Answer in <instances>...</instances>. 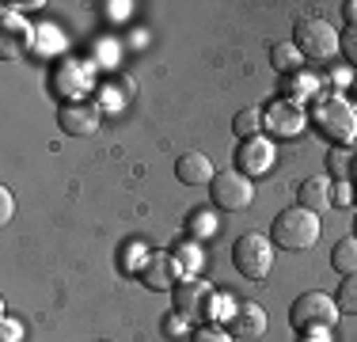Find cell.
<instances>
[{"label": "cell", "mask_w": 357, "mask_h": 342, "mask_svg": "<svg viewBox=\"0 0 357 342\" xmlns=\"http://www.w3.org/2000/svg\"><path fill=\"white\" fill-rule=\"evenodd\" d=\"M312 126L331 144H354L357 141V103L331 91L312 103Z\"/></svg>", "instance_id": "obj_1"}, {"label": "cell", "mask_w": 357, "mask_h": 342, "mask_svg": "<svg viewBox=\"0 0 357 342\" xmlns=\"http://www.w3.org/2000/svg\"><path fill=\"white\" fill-rule=\"evenodd\" d=\"M270 239H274V247H282V251H312L319 239V217L308 209H301V205H289L274 217V225H270Z\"/></svg>", "instance_id": "obj_2"}, {"label": "cell", "mask_w": 357, "mask_h": 342, "mask_svg": "<svg viewBox=\"0 0 357 342\" xmlns=\"http://www.w3.org/2000/svg\"><path fill=\"white\" fill-rule=\"evenodd\" d=\"M293 46L304 54V61H331L338 54V31L319 15H301L293 23Z\"/></svg>", "instance_id": "obj_3"}, {"label": "cell", "mask_w": 357, "mask_h": 342, "mask_svg": "<svg viewBox=\"0 0 357 342\" xmlns=\"http://www.w3.org/2000/svg\"><path fill=\"white\" fill-rule=\"evenodd\" d=\"M232 267L248 281H266L274 270V239H266L262 232H243L232 244Z\"/></svg>", "instance_id": "obj_4"}, {"label": "cell", "mask_w": 357, "mask_h": 342, "mask_svg": "<svg viewBox=\"0 0 357 342\" xmlns=\"http://www.w3.org/2000/svg\"><path fill=\"white\" fill-rule=\"evenodd\" d=\"M96 61L84 57H65L54 68V96L61 103H88V96L96 91Z\"/></svg>", "instance_id": "obj_5"}, {"label": "cell", "mask_w": 357, "mask_h": 342, "mask_svg": "<svg viewBox=\"0 0 357 342\" xmlns=\"http://www.w3.org/2000/svg\"><path fill=\"white\" fill-rule=\"evenodd\" d=\"M338 301L327 293H319V289H312V293H301L289 308V323H293V331H316V327H335L338 323Z\"/></svg>", "instance_id": "obj_6"}, {"label": "cell", "mask_w": 357, "mask_h": 342, "mask_svg": "<svg viewBox=\"0 0 357 342\" xmlns=\"http://www.w3.org/2000/svg\"><path fill=\"white\" fill-rule=\"evenodd\" d=\"M209 198H213L217 209H228V213H240L255 202V183L243 171L228 168V171H217L213 183H209Z\"/></svg>", "instance_id": "obj_7"}, {"label": "cell", "mask_w": 357, "mask_h": 342, "mask_svg": "<svg viewBox=\"0 0 357 342\" xmlns=\"http://www.w3.org/2000/svg\"><path fill=\"white\" fill-rule=\"evenodd\" d=\"M304 126H308V114L289 99H274L262 107V130H270L274 137H282V141L304 133Z\"/></svg>", "instance_id": "obj_8"}, {"label": "cell", "mask_w": 357, "mask_h": 342, "mask_svg": "<svg viewBox=\"0 0 357 342\" xmlns=\"http://www.w3.org/2000/svg\"><path fill=\"white\" fill-rule=\"evenodd\" d=\"M236 171H243L248 179L255 175H266L270 168H274V160H278V149H274V141L270 137H248V141H240L236 144Z\"/></svg>", "instance_id": "obj_9"}, {"label": "cell", "mask_w": 357, "mask_h": 342, "mask_svg": "<svg viewBox=\"0 0 357 342\" xmlns=\"http://www.w3.org/2000/svg\"><path fill=\"white\" fill-rule=\"evenodd\" d=\"M183 278H186L183 267H178L175 255H167V251H152V259L141 267V281L152 293H175V285Z\"/></svg>", "instance_id": "obj_10"}, {"label": "cell", "mask_w": 357, "mask_h": 342, "mask_svg": "<svg viewBox=\"0 0 357 342\" xmlns=\"http://www.w3.org/2000/svg\"><path fill=\"white\" fill-rule=\"evenodd\" d=\"M99 118H103V110L96 103H61L57 107V126L69 137H91L99 130Z\"/></svg>", "instance_id": "obj_11"}, {"label": "cell", "mask_w": 357, "mask_h": 342, "mask_svg": "<svg viewBox=\"0 0 357 342\" xmlns=\"http://www.w3.org/2000/svg\"><path fill=\"white\" fill-rule=\"evenodd\" d=\"M172 297H175L178 315H186V320H206V304H209V297H213V289L202 278H183Z\"/></svg>", "instance_id": "obj_12"}, {"label": "cell", "mask_w": 357, "mask_h": 342, "mask_svg": "<svg viewBox=\"0 0 357 342\" xmlns=\"http://www.w3.org/2000/svg\"><path fill=\"white\" fill-rule=\"evenodd\" d=\"M31 34H35V31L27 27V20H23V15L4 12V15H0V57H4V61L23 57V50L35 46V42H31Z\"/></svg>", "instance_id": "obj_13"}, {"label": "cell", "mask_w": 357, "mask_h": 342, "mask_svg": "<svg viewBox=\"0 0 357 342\" xmlns=\"http://www.w3.org/2000/svg\"><path fill=\"white\" fill-rule=\"evenodd\" d=\"M213 175H217V168L206 152H183L175 160V179L183 186H206V183H213Z\"/></svg>", "instance_id": "obj_14"}, {"label": "cell", "mask_w": 357, "mask_h": 342, "mask_svg": "<svg viewBox=\"0 0 357 342\" xmlns=\"http://www.w3.org/2000/svg\"><path fill=\"white\" fill-rule=\"evenodd\" d=\"M331 179L327 175H308L301 183V191H296V205H301V209H308V213H327L331 209Z\"/></svg>", "instance_id": "obj_15"}, {"label": "cell", "mask_w": 357, "mask_h": 342, "mask_svg": "<svg viewBox=\"0 0 357 342\" xmlns=\"http://www.w3.org/2000/svg\"><path fill=\"white\" fill-rule=\"evenodd\" d=\"M228 327H232V335H236V339H259V335H266L270 315H266V308H262V304L243 301V304H240V312H236V320L228 323Z\"/></svg>", "instance_id": "obj_16"}, {"label": "cell", "mask_w": 357, "mask_h": 342, "mask_svg": "<svg viewBox=\"0 0 357 342\" xmlns=\"http://www.w3.org/2000/svg\"><path fill=\"white\" fill-rule=\"evenodd\" d=\"M327 175H331V183H350L357 175V144H331Z\"/></svg>", "instance_id": "obj_17"}, {"label": "cell", "mask_w": 357, "mask_h": 342, "mask_svg": "<svg viewBox=\"0 0 357 342\" xmlns=\"http://www.w3.org/2000/svg\"><path fill=\"white\" fill-rule=\"evenodd\" d=\"M323 96V80L316 73H308V68H301V73H293V76H285V99L289 103H296V107H301V103H316Z\"/></svg>", "instance_id": "obj_18"}, {"label": "cell", "mask_w": 357, "mask_h": 342, "mask_svg": "<svg viewBox=\"0 0 357 342\" xmlns=\"http://www.w3.org/2000/svg\"><path fill=\"white\" fill-rule=\"evenodd\" d=\"M270 65H274L282 76H293V73L304 68V54L293 46V42H274V46H270Z\"/></svg>", "instance_id": "obj_19"}, {"label": "cell", "mask_w": 357, "mask_h": 342, "mask_svg": "<svg viewBox=\"0 0 357 342\" xmlns=\"http://www.w3.org/2000/svg\"><path fill=\"white\" fill-rule=\"evenodd\" d=\"M331 267H335V274H342V278L357 274V236H342V239H338L335 251H331Z\"/></svg>", "instance_id": "obj_20"}, {"label": "cell", "mask_w": 357, "mask_h": 342, "mask_svg": "<svg viewBox=\"0 0 357 342\" xmlns=\"http://www.w3.org/2000/svg\"><path fill=\"white\" fill-rule=\"evenodd\" d=\"M175 262L183 267L186 278H198L202 267H206V251H202L198 239H186V244H178V247H175Z\"/></svg>", "instance_id": "obj_21"}, {"label": "cell", "mask_w": 357, "mask_h": 342, "mask_svg": "<svg viewBox=\"0 0 357 342\" xmlns=\"http://www.w3.org/2000/svg\"><path fill=\"white\" fill-rule=\"evenodd\" d=\"M236 312H240V304L232 301L228 293H213L206 304V323H217V327H225V323L236 320Z\"/></svg>", "instance_id": "obj_22"}, {"label": "cell", "mask_w": 357, "mask_h": 342, "mask_svg": "<svg viewBox=\"0 0 357 342\" xmlns=\"http://www.w3.org/2000/svg\"><path fill=\"white\" fill-rule=\"evenodd\" d=\"M232 130H236V137H240V141L259 137V130H262V107H243V110H236Z\"/></svg>", "instance_id": "obj_23"}, {"label": "cell", "mask_w": 357, "mask_h": 342, "mask_svg": "<svg viewBox=\"0 0 357 342\" xmlns=\"http://www.w3.org/2000/svg\"><path fill=\"white\" fill-rule=\"evenodd\" d=\"M126 103H130V96L122 91V84H99V103L96 107L103 110V114H122L126 110Z\"/></svg>", "instance_id": "obj_24"}, {"label": "cell", "mask_w": 357, "mask_h": 342, "mask_svg": "<svg viewBox=\"0 0 357 342\" xmlns=\"http://www.w3.org/2000/svg\"><path fill=\"white\" fill-rule=\"evenodd\" d=\"M186 228H190V236H194V239H209V236H217L220 221H217V213H213V209H194V213H190V221H186Z\"/></svg>", "instance_id": "obj_25"}, {"label": "cell", "mask_w": 357, "mask_h": 342, "mask_svg": "<svg viewBox=\"0 0 357 342\" xmlns=\"http://www.w3.org/2000/svg\"><path fill=\"white\" fill-rule=\"evenodd\" d=\"M335 301H338V312H342V315H357V274H350V278L338 281Z\"/></svg>", "instance_id": "obj_26"}, {"label": "cell", "mask_w": 357, "mask_h": 342, "mask_svg": "<svg viewBox=\"0 0 357 342\" xmlns=\"http://www.w3.org/2000/svg\"><path fill=\"white\" fill-rule=\"evenodd\" d=\"M190 342H232V331L217 327V323H202L190 331Z\"/></svg>", "instance_id": "obj_27"}, {"label": "cell", "mask_w": 357, "mask_h": 342, "mask_svg": "<svg viewBox=\"0 0 357 342\" xmlns=\"http://www.w3.org/2000/svg\"><path fill=\"white\" fill-rule=\"evenodd\" d=\"M38 38H42V42H35L38 54H54V50H65V38H61V31H57V27H42Z\"/></svg>", "instance_id": "obj_28"}, {"label": "cell", "mask_w": 357, "mask_h": 342, "mask_svg": "<svg viewBox=\"0 0 357 342\" xmlns=\"http://www.w3.org/2000/svg\"><path fill=\"white\" fill-rule=\"evenodd\" d=\"M338 54H346V61L357 68V27H346L338 34Z\"/></svg>", "instance_id": "obj_29"}, {"label": "cell", "mask_w": 357, "mask_h": 342, "mask_svg": "<svg viewBox=\"0 0 357 342\" xmlns=\"http://www.w3.org/2000/svg\"><path fill=\"white\" fill-rule=\"evenodd\" d=\"M0 339L4 342H23V323H15V315L0 320Z\"/></svg>", "instance_id": "obj_30"}, {"label": "cell", "mask_w": 357, "mask_h": 342, "mask_svg": "<svg viewBox=\"0 0 357 342\" xmlns=\"http://www.w3.org/2000/svg\"><path fill=\"white\" fill-rule=\"evenodd\" d=\"M357 198H354V186L350 183H335V186H331V205H342V209H346V205H354Z\"/></svg>", "instance_id": "obj_31"}, {"label": "cell", "mask_w": 357, "mask_h": 342, "mask_svg": "<svg viewBox=\"0 0 357 342\" xmlns=\"http://www.w3.org/2000/svg\"><path fill=\"white\" fill-rule=\"evenodd\" d=\"M12 213H15V198H12V191H8V186H0V225H8V221H12Z\"/></svg>", "instance_id": "obj_32"}, {"label": "cell", "mask_w": 357, "mask_h": 342, "mask_svg": "<svg viewBox=\"0 0 357 342\" xmlns=\"http://www.w3.org/2000/svg\"><path fill=\"white\" fill-rule=\"evenodd\" d=\"M186 323H190V320H186V315H178L175 308H172V315L164 320V335H183V331H186Z\"/></svg>", "instance_id": "obj_33"}, {"label": "cell", "mask_w": 357, "mask_h": 342, "mask_svg": "<svg viewBox=\"0 0 357 342\" xmlns=\"http://www.w3.org/2000/svg\"><path fill=\"white\" fill-rule=\"evenodd\" d=\"M107 8V15H110V20H126V15H130V0H118V4H103Z\"/></svg>", "instance_id": "obj_34"}, {"label": "cell", "mask_w": 357, "mask_h": 342, "mask_svg": "<svg viewBox=\"0 0 357 342\" xmlns=\"http://www.w3.org/2000/svg\"><path fill=\"white\" fill-rule=\"evenodd\" d=\"M342 15H346V27H357V0H346Z\"/></svg>", "instance_id": "obj_35"}, {"label": "cell", "mask_w": 357, "mask_h": 342, "mask_svg": "<svg viewBox=\"0 0 357 342\" xmlns=\"http://www.w3.org/2000/svg\"><path fill=\"white\" fill-rule=\"evenodd\" d=\"M354 99H357V76H354Z\"/></svg>", "instance_id": "obj_36"}]
</instances>
